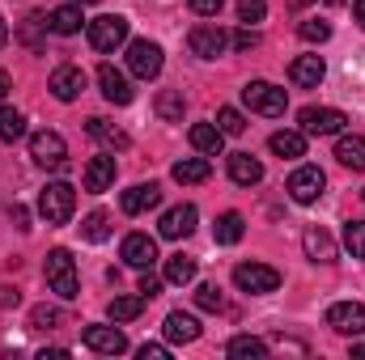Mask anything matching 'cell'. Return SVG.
<instances>
[{"instance_id": "cell-1", "label": "cell", "mask_w": 365, "mask_h": 360, "mask_svg": "<svg viewBox=\"0 0 365 360\" xmlns=\"http://www.w3.org/2000/svg\"><path fill=\"white\" fill-rule=\"evenodd\" d=\"M43 275H47V288L60 297V301H73L77 292H81V280H77V259L64 250V246H56V250H47V263H43Z\"/></svg>"}, {"instance_id": "cell-2", "label": "cell", "mask_w": 365, "mask_h": 360, "mask_svg": "<svg viewBox=\"0 0 365 360\" xmlns=\"http://www.w3.org/2000/svg\"><path fill=\"white\" fill-rule=\"evenodd\" d=\"M38 212L47 225H68L73 212H77V191L68 182H47L43 195H38Z\"/></svg>"}, {"instance_id": "cell-3", "label": "cell", "mask_w": 365, "mask_h": 360, "mask_svg": "<svg viewBox=\"0 0 365 360\" xmlns=\"http://www.w3.org/2000/svg\"><path fill=\"white\" fill-rule=\"evenodd\" d=\"M86 34H90L93 51L106 55V51H115V47L128 43V17H119V13H102V17L86 21Z\"/></svg>"}, {"instance_id": "cell-4", "label": "cell", "mask_w": 365, "mask_h": 360, "mask_svg": "<svg viewBox=\"0 0 365 360\" xmlns=\"http://www.w3.org/2000/svg\"><path fill=\"white\" fill-rule=\"evenodd\" d=\"M242 102H247L255 115H268V119H276V115H284L289 93L280 90V85H272V81H247V85H242Z\"/></svg>"}, {"instance_id": "cell-5", "label": "cell", "mask_w": 365, "mask_h": 360, "mask_svg": "<svg viewBox=\"0 0 365 360\" xmlns=\"http://www.w3.org/2000/svg\"><path fill=\"white\" fill-rule=\"evenodd\" d=\"M297 123H302V136H340L349 115L336 110V106H306L297 115Z\"/></svg>"}, {"instance_id": "cell-6", "label": "cell", "mask_w": 365, "mask_h": 360, "mask_svg": "<svg viewBox=\"0 0 365 360\" xmlns=\"http://www.w3.org/2000/svg\"><path fill=\"white\" fill-rule=\"evenodd\" d=\"M162 47L158 43H149V38H132L128 43V73L132 77H140V81H153L158 73H162Z\"/></svg>"}, {"instance_id": "cell-7", "label": "cell", "mask_w": 365, "mask_h": 360, "mask_svg": "<svg viewBox=\"0 0 365 360\" xmlns=\"http://www.w3.org/2000/svg\"><path fill=\"white\" fill-rule=\"evenodd\" d=\"M234 284L251 297H264V292H276L280 288V271L268 268V263H238L234 268Z\"/></svg>"}, {"instance_id": "cell-8", "label": "cell", "mask_w": 365, "mask_h": 360, "mask_svg": "<svg viewBox=\"0 0 365 360\" xmlns=\"http://www.w3.org/2000/svg\"><path fill=\"white\" fill-rule=\"evenodd\" d=\"M30 157L38 162V166H47V170H60L64 162H68V144H64V136L60 132H34L30 136Z\"/></svg>"}, {"instance_id": "cell-9", "label": "cell", "mask_w": 365, "mask_h": 360, "mask_svg": "<svg viewBox=\"0 0 365 360\" xmlns=\"http://www.w3.org/2000/svg\"><path fill=\"white\" fill-rule=\"evenodd\" d=\"M323 191H327V174H323L319 166H297V170L289 174V195H293L297 203H314Z\"/></svg>"}, {"instance_id": "cell-10", "label": "cell", "mask_w": 365, "mask_h": 360, "mask_svg": "<svg viewBox=\"0 0 365 360\" xmlns=\"http://www.w3.org/2000/svg\"><path fill=\"white\" fill-rule=\"evenodd\" d=\"M327 327L340 331V335H349V339H357L365 331V305L361 301H336L327 309Z\"/></svg>"}, {"instance_id": "cell-11", "label": "cell", "mask_w": 365, "mask_h": 360, "mask_svg": "<svg viewBox=\"0 0 365 360\" xmlns=\"http://www.w3.org/2000/svg\"><path fill=\"white\" fill-rule=\"evenodd\" d=\"M81 339H86V348L98 352V356H119V352H128V339H123L119 327H98V322H90V327L81 331Z\"/></svg>"}, {"instance_id": "cell-12", "label": "cell", "mask_w": 365, "mask_h": 360, "mask_svg": "<svg viewBox=\"0 0 365 360\" xmlns=\"http://www.w3.org/2000/svg\"><path fill=\"white\" fill-rule=\"evenodd\" d=\"M187 43H191V55H200V60H217V55L230 47V34H225L221 26H195Z\"/></svg>"}, {"instance_id": "cell-13", "label": "cell", "mask_w": 365, "mask_h": 360, "mask_svg": "<svg viewBox=\"0 0 365 360\" xmlns=\"http://www.w3.org/2000/svg\"><path fill=\"white\" fill-rule=\"evenodd\" d=\"M123 263L136 268V271H149L158 263V242L149 233H128L123 238Z\"/></svg>"}, {"instance_id": "cell-14", "label": "cell", "mask_w": 365, "mask_h": 360, "mask_svg": "<svg viewBox=\"0 0 365 360\" xmlns=\"http://www.w3.org/2000/svg\"><path fill=\"white\" fill-rule=\"evenodd\" d=\"M191 229H195V203H179V208L162 212V221H158V233H162L166 242H179Z\"/></svg>"}, {"instance_id": "cell-15", "label": "cell", "mask_w": 365, "mask_h": 360, "mask_svg": "<svg viewBox=\"0 0 365 360\" xmlns=\"http://www.w3.org/2000/svg\"><path fill=\"white\" fill-rule=\"evenodd\" d=\"M323 73H327V64H323V55H297V60L289 64V81H293L297 90H319V81H323Z\"/></svg>"}, {"instance_id": "cell-16", "label": "cell", "mask_w": 365, "mask_h": 360, "mask_svg": "<svg viewBox=\"0 0 365 360\" xmlns=\"http://www.w3.org/2000/svg\"><path fill=\"white\" fill-rule=\"evenodd\" d=\"M123 212L128 216H140V212H149V208H158L162 203V186L158 182H136V186H128L123 191Z\"/></svg>"}, {"instance_id": "cell-17", "label": "cell", "mask_w": 365, "mask_h": 360, "mask_svg": "<svg viewBox=\"0 0 365 360\" xmlns=\"http://www.w3.org/2000/svg\"><path fill=\"white\" fill-rule=\"evenodd\" d=\"M98 85H102V97L115 102V106H128V102H132V81H128L115 64H102V68H98Z\"/></svg>"}, {"instance_id": "cell-18", "label": "cell", "mask_w": 365, "mask_h": 360, "mask_svg": "<svg viewBox=\"0 0 365 360\" xmlns=\"http://www.w3.org/2000/svg\"><path fill=\"white\" fill-rule=\"evenodd\" d=\"M47 90L56 93L60 102H73V97H81V90H86V73H81V68H73V64H64V68H56V73H51Z\"/></svg>"}, {"instance_id": "cell-19", "label": "cell", "mask_w": 365, "mask_h": 360, "mask_svg": "<svg viewBox=\"0 0 365 360\" xmlns=\"http://www.w3.org/2000/svg\"><path fill=\"white\" fill-rule=\"evenodd\" d=\"M187 140H191V149L204 153V157H217V153L225 149V132H221L217 123H191Z\"/></svg>"}, {"instance_id": "cell-20", "label": "cell", "mask_w": 365, "mask_h": 360, "mask_svg": "<svg viewBox=\"0 0 365 360\" xmlns=\"http://www.w3.org/2000/svg\"><path fill=\"white\" fill-rule=\"evenodd\" d=\"M302 246H306V259H314V263H336V238H331L327 229L310 225V229L302 233Z\"/></svg>"}, {"instance_id": "cell-21", "label": "cell", "mask_w": 365, "mask_h": 360, "mask_svg": "<svg viewBox=\"0 0 365 360\" xmlns=\"http://www.w3.org/2000/svg\"><path fill=\"white\" fill-rule=\"evenodd\" d=\"M81 179H86V191H90V195L110 191V186H115V157H90Z\"/></svg>"}, {"instance_id": "cell-22", "label": "cell", "mask_w": 365, "mask_h": 360, "mask_svg": "<svg viewBox=\"0 0 365 360\" xmlns=\"http://www.w3.org/2000/svg\"><path fill=\"white\" fill-rule=\"evenodd\" d=\"M81 26H86V13H81V4H60V9H51L47 13V30L51 34H81Z\"/></svg>"}, {"instance_id": "cell-23", "label": "cell", "mask_w": 365, "mask_h": 360, "mask_svg": "<svg viewBox=\"0 0 365 360\" xmlns=\"http://www.w3.org/2000/svg\"><path fill=\"white\" fill-rule=\"evenodd\" d=\"M166 339L170 344H195L200 339V322L191 318V314H182V309H175V314H166Z\"/></svg>"}, {"instance_id": "cell-24", "label": "cell", "mask_w": 365, "mask_h": 360, "mask_svg": "<svg viewBox=\"0 0 365 360\" xmlns=\"http://www.w3.org/2000/svg\"><path fill=\"white\" fill-rule=\"evenodd\" d=\"M230 179L238 186H255V182H264V166L251 153H230Z\"/></svg>"}, {"instance_id": "cell-25", "label": "cell", "mask_w": 365, "mask_h": 360, "mask_svg": "<svg viewBox=\"0 0 365 360\" xmlns=\"http://www.w3.org/2000/svg\"><path fill=\"white\" fill-rule=\"evenodd\" d=\"M242 233H247L242 212H221V216H217V225H212V238H217L221 246H238V242H242Z\"/></svg>"}, {"instance_id": "cell-26", "label": "cell", "mask_w": 365, "mask_h": 360, "mask_svg": "<svg viewBox=\"0 0 365 360\" xmlns=\"http://www.w3.org/2000/svg\"><path fill=\"white\" fill-rule=\"evenodd\" d=\"M175 182H182V186H195V182H208V174H212V166H208V157H182V162H175Z\"/></svg>"}, {"instance_id": "cell-27", "label": "cell", "mask_w": 365, "mask_h": 360, "mask_svg": "<svg viewBox=\"0 0 365 360\" xmlns=\"http://www.w3.org/2000/svg\"><path fill=\"white\" fill-rule=\"evenodd\" d=\"M86 132H90L98 144H106V149H128V132H123V127H115L110 119H90V123H86Z\"/></svg>"}, {"instance_id": "cell-28", "label": "cell", "mask_w": 365, "mask_h": 360, "mask_svg": "<svg viewBox=\"0 0 365 360\" xmlns=\"http://www.w3.org/2000/svg\"><path fill=\"white\" fill-rule=\"evenodd\" d=\"M268 144H272L276 157H284V162H297V157H306V136H302V132H276Z\"/></svg>"}, {"instance_id": "cell-29", "label": "cell", "mask_w": 365, "mask_h": 360, "mask_svg": "<svg viewBox=\"0 0 365 360\" xmlns=\"http://www.w3.org/2000/svg\"><path fill=\"white\" fill-rule=\"evenodd\" d=\"M336 157H340V166H349V170H365V140L361 136H340V144H336Z\"/></svg>"}, {"instance_id": "cell-30", "label": "cell", "mask_w": 365, "mask_h": 360, "mask_svg": "<svg viewBox=\"0 0 365 360\" xmlns=\"http://www.w3.org/2000/svg\"><path fill=\"white\" fill-rule=\"evenodd\" d=\"M225 352H230L234 360H264V356H268V344H264V339H255V335H234Z\"/></svg>"}, {"instance_id": "cell-31", "label": "cell", "mask_w": 365, "mask_h": 360, "mask_svg": "<svg viewBox=\"0 0 365 360\" xmlns=\"http://www.w3.org/2000/svg\"><path fill=\"white\" fill-rule=\"evenodd\" d=\"M140 309H145V297H140V292H136V297H115V301L106 305L110 322H132V318H140Z\"/></svg>"}, {"instance_id": "cell-32", "label": "cell", "mask_w": 365, "mask_h": 360, "mask_svg": "<svg viewBox=\"0 0 365 360\" xmlns=\"http://www.w3.org/2000/svg\"><path fill=\"white\" fill-rule=\"evenodd\" d=\"M21 136H26V115L13 110V106H0V140L13 144V140H21Z\"/></svg>"}, {"instance_id": "cell-33", "label": "cell", "mask_w": 365, "mask_h": 360, "mask_svg": "<svg viewBox=\"0 0 365 360\" xmlns=\"http://www.w3.org/2000/svg\"><path fill=\"white\" fill-rule=\"evenodd\" d=\"M162 280H166V284H191V280H195V259H191V255H170Z\"/></svg>"}, {"instance_id": "cell-34", "label": "cell", "mask_w": 365, "mask_h": 360, "mask_svg": "<svg viewBox=\"0 0 365 360\" xmlns=\"http://www.w3.org/2000/svg\"><path fill=\"white\" fill-rule=\"evenodd\" d=\"M81 238H86V242H106V238H110V216H106L102 208L81 221Z\"/></svg>"}, {"instance_id": "cell-35", "label": "cell", "mask_w": 365, "mask_h": 360, "mask_svg": "<svg viewBox=\"0 0 365 360\" xmlns=\"http://www.w3.org/2000/svg\"><path fill=\"white\" fill-rule=\"evenodd\" d=\"M158 119L162 123H179L182 119V93H175V90H166V93H158Z\"/></svg>"}, {"instance_id": "cell-36", "label": "cell", "mask_w": 365, "mask_h": 360, "mask_svg": "<svg viewBox=\"0 0 365 360\" xmlns=\"http://www.w3.org/2000/svg\"><path fill=\"white\" fill-rule=\"evenodd\" d=\"M195 305L208 309V314H221V309H225V297H221L217 284H200V288H195Z\"/></svg>"}, {"instance_id": "cell-37", "label": "cell", "mask_w": 365, "mask_h": 360, "mask_svg": "<svg viewBox=\"0 0 365 360\" xmlns=\"http://www.w3.org/2000/svg\"><path fill=\"white\" fill-rule=\"evenodd\" d=\"M344 246L353 259H365V221H349L344 225Z\"/></svg>"}, {"instance_id": "cell-38", "label": "cell", "mask_w": 365, "mask_h": 360, "mask_svg": "<svg viewBox=\"0 0 365 360\" xmlns=\"http://www.w3.org/2000/svg\"><path fill=\"white\" fill-rule=\"evenodd\" d=\"M217 127H221L225 136H242V132H247V119H242L234 106H221V110H217Z\"/></svg>"}, {"instance_id": "cell-39", "label": "cell", "mask_w": 365, "mask_h": 360, "mask_svg": "<svg viewBox=\"0 0 365 360\" xmlns=\"http://www.w3.org/2000/svg\"><path fill=\"white\" fill-rule=\"evenodd\" d=\"M60 322H64V314H60V309H51V305L30 309V327H34V331H51V327H60Z\"/></svg>"}, {"instance_id": "cell-40", "label": "cell", "mask_w": 365, "mask_h": 360, "mask_svg": "<svg viewBox=\"0 0 365 360\" xmlns=\"http://www.w3.org/2000/svg\"><path fill=\"white\" fill-rule=\"evenodd\" d=\"M297 34H302L306 43H327V38H331V26H327V21H319V17H310V21H302V26H297Z\"/></svg>"}, {"instance_id": "cell-41", "label": "cell", "mask_w": 365, "mask_h": 360, "mask_svg": "<svg viewBox=\"0 0 365 360\" xmlns=\"http://www.w3.org/2000/svg\"><path fill=\"white\" fill-rule=\"evenodd\" d=\"M264 17H268V4H264V0H238V21L255 26V21H264Z\"/></svg>"}, {"instance_id": "cell-42", "label": "cell", "mask_w": 365, "mask_h": 360, "mask_svg": "<svg viewBox=\"0 0 365 360\" xmlns=\"http://www.w3.org/2000/svg\"><path fill=\"white\" fill-rule=\"evenodd\" d=\"M136 292H140L145 301H153V297L162 292V275H153V271H145V275H140V284H136Z\"/></svg>"}, {"instance_id": "cell-43", "label": "cell", "mask_w": 365, "mask_h": 360, "mask_svg": "<svg viewBox=\"0 0 365 360\" xmlns=\"http://www.w3.org/2000/svg\"><path fill=\"white\" fill-rule=\"evenodd\" d=\"M187 4H191V13H200V17H217L225 0H187Z\"/></svg>"}, {"instance_id": "cell-44", "label": "cell", "mask_w": 365, "mask_h": 360, "mask_svg": "<svg viewBox=\"0 0 365 360\" xmlns=\"http://www.w3.org/2000/svg\"><path fill=\"white\" fill-rule=\"evenodd\" d=\"M230 43H234L238 51H251V47H259V34H255V30H238Z\"/></svg>"}, {"instance_id": "cell-45", "label": "cell", "mask_w": 365, "mask_h": 360, "mask_svg": "<svg viewBox=\"0 0 365 360\" xmlns=\"http://www.w3.org/2000/svg\"><path fill=\"white\" fill-rule=\"evenodd\" d=\"M170 356V348H162V344H145L140 348V360H166Z\"/></svg>"}, {"instance_id": "cell-46", "label": "cell", "mask_w": 365, "mask_h": 360, "mask_svg": "<svg viewBox=\"0 0 365 360\" xmlns=\"http://www.w3.org/2000/svg\"><path fill=\"white\" fill-rule=\"evenodd\" d=\"M17 301H21V292H17V288H4V284H0V309H13Z\"/></svg>"}, {"instance_id": "cell-47", "label": "cell", "mask_w": 365, "mask_h": 360, "mask_svg": "<svg viewBox=\"0 0 365 360\" xmlns=\"http://www.w3.org/2000/svg\"><path fill=\"white\" fill-rule=\"evenodd\" d=\"M13 221H17V229H30V225H26V221H30V212H26V208H13Z\"/></svg>"}, {"instance_id": "cell-48", "label": "cell", "mask_w": 365, "mask_h": 360, "mask_svg": "<svg viewBox=\"0 0 365 360\" xmlns=\"http://www.w3.org/2000/svg\"><path fill=\"white\" fill-rule=\"evenodd\" d=\"M13 90V77H9V73H4V68H0V97H4V93Z\"/></svg>"}, {"instance_id": "cell-49", "label": "cell", "mask_w": 365, "mask_h": 360, "mask_svg": "<svg viewBox=\"0 0 365 360\" xmlns=\"http://www.w3.org/2000/svg\"><path fill=\"white\" fill-rule=\"evenodd\" d=\"M353 13H357V21L365 26V0H357V4H353Z\"/></svg>"}, {"instance_id": "cell-50", "label": "cell", "mask_w": 365, "mask_h": 360, "mask_svg": "<svg viewBox=\"0 0 365 360\" xmlns=\"http://www.w3.org/2000/svg\"><path fill=\"white\" fill-rule=\"evenodd\" d=\"M9 43V26H4V17H0V47Z\"/></svg>"}, {"instance_id": "cell-51", "label": "cell", "mask_w": 365, "mask_h": 360, "mask_svg": "<svg viewBox=\"0 0 365 360\" xmlns=\"http://www.w3.org/2000/svg\"><path fill=\"white\" fill-rule=\"evenodd\" d=\"M353 356H361V360H365V344H353Z\"/></svg>"}, {"instance_id": "cell-52", "label": "cell", "mask_w": 365, "mask_h": 360, "mask_svg": "<svg viewBox=\"0 0 365 360\" xmlns=\"http://www.w3.org/2000/svg\"><path fill=\"white\" fill-rule=\"evenodd\" d=\"M297 4H319V0H297Z\"/></svg>"}, {"instance_id": "cell-53", "label": "cell", "mask_w": 365, "mask_h": 360, "mask_svg": "<svg viewBox=\"0 0 365 360\" xmlns=\"http://www.w3.org/2000/svg\"><path fill=\"white\" fill-rule=\"evenodd\" d=\"M77 4H81V0H77Z\"/></svg>"}]
</instances>
